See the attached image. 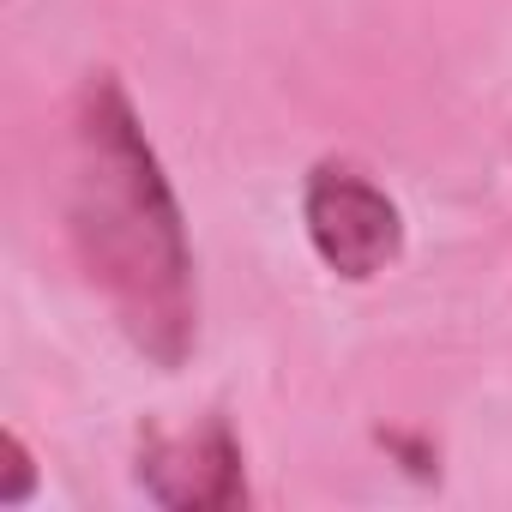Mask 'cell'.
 <instances>
[{
    "label": "cell",
    "mask_w": 512,
    "mask_h": 512,
    "mask_svg": "<svg viewBox=\"0 0 512 512\" xmlns=\"http://www.w3.org/2000/svg\"><path fill=\"white\" fill-rule=\"evenodd\" d=\"M67 241L127 344L181 368L199 344L193 235L157 145L115 73H85L67 109Z\"/></svg>",
    "instance_id": "1"
},
{
    "label": "cell",
    "mask_w": 512,
    "mask_h": 512,
    "mask_svg": "<svg viewBox=\"0 0 512 512\" xmlns=\"http://www.w3.org/2000/svg\"><path fill=\"white\" fill-rule=\"evenodd\" d=\"M302 235L314 260L344 284H374L404 260L398 199L350 163H314L302 175Z\"/></svg>",
    "instance_id": "2"
},
{
    "label": "cell",
    "mask_w": 512,
    "mask_h": 512,
    "mask_svg": "<svg viewBox=\"0 0 512 512\" xmlns=\"http://www.w3.org/2000/svg\"><path fill=\"white\" fill-rule=\"evenodd\" d=\"M133 482L163 512H229L247 506V458L223 416H199L193 428H139Z\"/></svg>",
    "instance_id": "3"
},
{
    "label": "cell",
    "mask_w": 512,
    "mask_h": 512,
    "mask_svg": "<svg viewBox=\"0 0 512 512\" xmlns=\"http://www.w3.org/2000/svg\"><path fill=\"white\" fill-rule=\"evenodd\" d=\"M0 458H7V482H0V506H25L31 494H37V452L25 446V434L19 428H7L0 434Z\"/></svg>",
    "instance_id": "4"
},
{
    "label": "cell",
    "mask_w": 512,
    "mask_h": 512,
    "mask_svg": "<svg viewBox=\"0 0 512 512\" xmlns=\"http://www.w3.org/2000/svg\"><path fill=\"white\" fill-rule=\"evenodd\" d=\"M380 446H392V452L404 458V470H410V476H434V446H422V440H410V434H398V428H392V434H380Z\"/></svg>",
    "instance_id": "5"
}]
</instances>
